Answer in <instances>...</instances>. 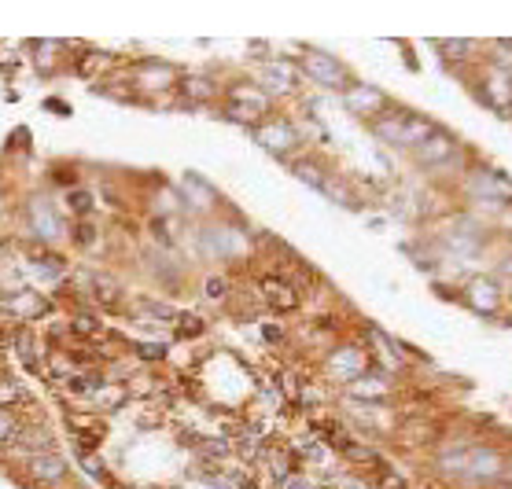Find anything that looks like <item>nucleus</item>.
I'll return each instance as SVG.
<instances>
[{
    "label": "nucleus",
    "instance_id": "39448f33",
    "mask_svg": "<svg viewBox=\"0 0 512 489\" xmlns=\"http://www.w3.org/2000/svg\"><path fill=\"white\" fill-rule=\"evenodd\" d=\"M298 67H303L314 81H321L324 88H343V85H350V74H347V67L340 63V59L336 55H328V52H306L303 55V63H298Z\"/></svg>",
    "mask_w": 512,
    "mask_h": 489
},
{
    "label": "nucleus",
    "instance_id": "423d86ee",
    "mask_svg": "<svg viewBox=\"0 0 512 489\" xmlns=\"http://www.w3.org/2000/svg\"><path fill=\"white\" fill-rule=\"evenodd\" d=\"M229 114L236 121H248V126H258V121L269 114V96L258 93L255 85H239L229 93Z\"/></svg>",
    "mask_w": 512,
    "mask_h": 489
},
{
    "label": "nucleus",
    "instance_id": "f257e3e1",
    "mask_svg": "<svg viewBox=\"0 0 512 489\" xmlns=\"http://www.w3.org/2000/svg\"><path fill=\"white\" fill-rule=\"evenodd\" d=\"M373 129H376V137H383L387 144H395V147H420L435 133V126L428 118L409 114V111H390V114L383 111L373 121Z\"/></svg>",
    "mask_w": 512,
    "mask_h": 489
},
{
    "label": "nucleus",
    "instance_id": "1a4fd4ad",
    "mask_svg": "<svg viewBox=\"0 0 512 489\" xmlns=\"http://www.w3.org/2000/svg\"><path fill=\"white\" fill-rule=\"evenodd\" d=\"M347 107L354 111V114H361V118H380L390 104H387V96L380 93V88H373V85H350L347 88Z\"/></svg>",
    "mask_w": 512,
    "mask_h": 489
},
{
    "label": "nucleus",
    "instance_id": "cd10ccee",
    "mask_svg": "<svg viewBox=\"0 0 512 489\" xmlns=\"http://www.w3.org/2000/svg\"><path fill=\"white\" fill-rule=\"evenodd\" d=\"M281 489H314V482H310L303 471H295V475H288V478L281 482Z\"/></svg>",
    "mask_w": 512,
    "mask_h": 489
},
{
    "label": "nucleus",
    "instance_id": "f3484780",
    "mask_svg": "<svg viewBox=\"0 0 512 489\" xmlns=\"http://www.w3.org/2000/svg\"><path fill=\"white\" fill-rule=\"evenodd\" d=\"M413 151H416V159L424 162V166H435V162H442V159L454 155V140H449L442 129H435V133H432L424 144L413 147Z\"/></svg>",
    "mask_w": 512,
    "mask_h": 489
},
{
    "label": "nucleus",
    "instance_id": "f8f14e48",
    "mask_svg": "<svg viewBox=\"0 0 512 489\" xmlns=\"http://www.w3.org/2000/svg\"><path fill=\"white\" fill-rule=\"evenodd\" d=\"M85 291L97 305H104V310H118V305H122V287H118V280L107 277V272H88Z\"/></svg>",
    "mask_w": 512,
    "mask_h": 489
},
{
    "label": "nucleus",
    "instance_id": "7ed1b4c3",
    "mask_svg": "<svg viewBox=\"0 0 512 489\" xmlns=\"http://www.w3.org/2000/svg\"><path fill=\"white\" fill-rule=\"evenodd\" d=\"M26 482L29 485H38V489H59L67 478H71V464H67V456H59L55 452H41V456H29V460L19 464Z\"/></svg>",
    "mask_w": 512,
    "mask_h": 489
},
{
    "label": "nucleus",
    "instance_id": "a878e982",
    "mask_svg": "<svg viewBox=\"0 0 512 489\" xmlns=\"http://www.w3.org/2000/svg\"><path fill=\"white\" fill-rule=\"evenodd\" d=\"M133 350H137L140 361H163L166 357V346H159V343H137Z\"/></svg>",
    "mask_w": 512,
    "mask_h": 489
},
{
    "label": "nucleus",
    "instance_id": "2eb2a0df",
    "mask_svg": "<svg viewBox=\"0 0 512 489\" xmlns=\"http://www.w3.org/2000/svg\"><path fill=\"white\" fill-rule=\"evenodd\" d=\"M262 81L273 88V93H291V88L298 85V67L288 63V59H269V63L262 67Z\"/></svg>",
    "mask_w": 512,
    "mask_h": 489
},
{
    "label": "nucleus",
    "instance_id": "b1692460",
    "mask_svg": "<svg viewBox=\"0 0 512 489\" xmlns=\"http://www.w3.org/2000/svg\"><path fill=\"white\" fill-rule=\"evenodd\" d=\"M177 335L180 339H196V335H203V320L192 313H177Z\"/></svg>",
    "mask_w": 512,
    "mask_h": 489
},
{
    "label": "nucleus",
    "instance_id": "20e7f679",
    "mask_svg": "<svg viewBox=\"0 0 512 489\" xmlns=\"http://www.w3.org/2000/svg\"><path fill=\"white\" fill-rule=\"evenodd\" d=\"M0 313L19 320V324H34V320L52 313V302L45 294H38V291L22 287V291H8L4 298H0Z\"/></svg>",
    "mask_w": 512,
    "mask_h": 489
},
{
    "label": "nucleus",
    "instance_id": "4468645a",
    "mask_svg": "<svg viewBox=\"0 0 512 489\" xmlns=\"http://www.w3.org/2000/svg\"><path fill=\"white\" fill-rule=\"evenodd\" d=\"M262 298H265V305H273L277 313L298 310V291H295L291 284H284L281 277H265V280H262Z\"/></svg>",
    "mask_w": 512,
    "mask_h": 489
},
{
    "label": "nucleus",
    "instance_id": "4be33fe9",
    "mask_svg": "<svg viewBox=\"0 0 512 489\" xmlns=\"http://www.w3.org/2000/svg\"><path fill=\"white\" fill-rule=\"evenodd\" d=\"M67 206L78 213V218H85V213H93L97 199H93V192H85V188H71L67 192Z\"/></svg>",
    "mask_w": 512,
    "mask_h": 489
},
{
    "label": "nucleus",
    "instance_id": "0eeeda50",
    "mask_svg": "<svg viewBox=\"0 0 512 489\" xmlns=\"http://www.w3.org/2000/svg\"><path fill=\"white\" fill-rule=\"evenodd\" d=\"M137 88H147V93H163V88H177V70L170 63H163V59H140V63L130 67Z\"/></svg>",
    "mask_w": 512,
    "mask_h": 489
},
{
    "label": "nucleus",
    "instance_id": "a211bd4d",
    "mask_svg": "<svg viewBox=\"0 0 512 489\" xmlns=\"http://www.w3.org/2000/svg\"><path fill=\"white\" fill-rule=\"evenodd\" d=\"M12 346H15L19 361L26 364L29 372H41V353H38V339H34V331H29V327H15V331H12Z\"/></svg>",
    "mask_w": 512,
    "mask_h": 489
},
{
    "label": "nucleus",
    "instance_id": "f03ea898",
    "mask_svg": "<svg viewBox=\"0 0 512 489\" xmlns=\"http://www.w3.org/2000/svg\"><path fill=\"white\" fill-rule=\"evenodd\" d=\"M26 232L34 243L45 247H59L67 239V221L59 218V206H52L45 195H34L26 203Z\"/></svg>",
    "mask_w": 512,
    "mask_h": 489
},
{
    "label": "nucleus",
    "instance_id": "6e6552de",
    "mask_svg": "<svg viewBox=\"0 0 512 489\" xmlns=\"http://www.w3.org/2000/svg\"><path fill=\"white\" fill-rule=\"evenodd\" d=\"M255 137L262 147H269L273 155H288L291 147H298V129L291 126L288 118H269L262 126H255Z\"/></svg>",
    "mask_w": 512,
    "mask_h": 489
},
{
    "label": "nucleus",
    "instance_id": "aec40b11",
    "mask_svg": "<svg viewBox=\"0 0 512 489\" xmlns=\"http://www.w3.org/2000/svg\"><path fill=\"white\" fill-rule=\"evenodd\" d=\"M468 302L475 305V310H483V313H494V305H498V287L487 284V280H479L468 287Z\"/></svg>",
    "mask_w": 512,
    "mask_h": 489
},
{
    "label": "nucleus",
    "instance_id": "9d476101",
    "mask_svg": "<svg viewBox=\"0 0 512 489\" xmlns=\"http://www.w3.org/2000/svg\"><path fill=\"white\" fill-rule=\"evenodd\" d=\"M328 372H332L336 379H343V383H354L357 376L369 372V353H361V350H354V346L336 350L332 361H328Z\"/></svg>",
    "mask_w": 512,
    "mask_h": 489
},
{
    "label": "nucleus",
    "instance_id": "ddd939ff",
    "mask_svg": "<svg viewBox=\"0 0 512 489\" xmlns=\"http://www.w3.org/2000/svg\"><path fill=\"white\" fill-rule=\"evenodd\" d=\"M173 93L185 100V104H210V100L218 96V85L210 81V78H203V74H180Z\"/></svg>",
    "mask_w": 512,
    "mask_h": 489
},
{
    "label": "nucleus",
    "instance_id": "393cba45",
    "mask_svg": "<svg viewBox=\"0 0 512 489\" xmlns=\"http://www.w3.org/2000/svg\"><path fill=\"white\" fill-rule=\"evenodd\" d=\"M295 173H298V177H303V180H306V185L321 188V192H324V185H328V177H324V173H321V170H317L314 162H295Z\"/></svg>",
    "mask_w": 512,
    "mask_h": 489
},
{
    "label": "nucleus",
    "instance_id": "9b49d317",
    "mask_svg": "<svg viewBox=\"0 0 512 489\" xmlns=\"http://www.w3.org/2000/svg\"><path fill=\"white\" fill-rule=\"evenodd\" d=\"M85 402L97 409V416H104V412H118V409H122V405L130 402V386H126V383H114V379H104L93 394L85 397Z\"/></svg>",
    "mask_w": 512,
    "mask_h": 489
},
{
    "label": "nucleus",
    "instance_id": "dca6fc26",
    "mask_svg": "<svg viewBox=\"0 0 512 489\" xmlns=\"http://www.w3.org/2000/svg\"><path fill=\"white\" fill-rule=\"evenodd\" d=\"M29 52H34V59H29V63H34V70L48 78V74L59 70V63H63L67 45H63V41H34V45H29Z\"/></svg>",
    "mask_w": 512,
    "mask_h": 489
},
{
    "label": "nucleus",
    "instance_id": "6ab92c4d",
    "mask_svg": "<svg viewBox=\"0 0 512 489\" xmlns=\"http://www.w3.org/2000/svg\"><path fill=\"white\" fill-rule=\"evenodd\" d=\"M26 405H34L29 402V394H26V386H19L15 379H0V409H26Z\"/></svg>",
    "mask_w": 512,
    "mask_h": 489
},
{
    "label": "nucleus",
    "instance_id": "bb28decb",
    "mask_svg": "<svg viewBox=\"0 0 512 489\" xmlns=\"http://www.w3.org/2000/svg\"><path fill=\"white\" fill-rule=\"evenodd\" d=\"M203 291H206V298H214V302H218V298H225V294H229V280H222V277H210Z\"/></svg>",
    "mask_w": 512,
    "mask_h": 489
},
{
    "label": "nucleus",
    "instance_id": "412c9836",
    "mask_svg": "<svg viewBox=\"0 0 512 489\" xmlns=\"http://www.w3.org/2000/svg\"><path fill=\"white\" fill-rule=\"evenodd\" d=\"M26 423L22 409H0V449H4L15 435H19V427Z\"/></svg>",
    "mask_w": 512,
    "mask_h": 489
},
{
    "label": "nucleus",
    "instance_id": "5701e85b",
    "mask_svg": "<svg viewBox=\"0 0 512 489\" xmlns=\"http://www.w3.org/2000/svg\"><path fill=\"white\" fill-rule=\"evenodd\" d=\"M67 236H74L78 247H93V243H97V225L85 221V218H78V221L67 228Z\"/></svg>",
    "mask_w": 512,
    "mask_h": 489
}]
</instances>
